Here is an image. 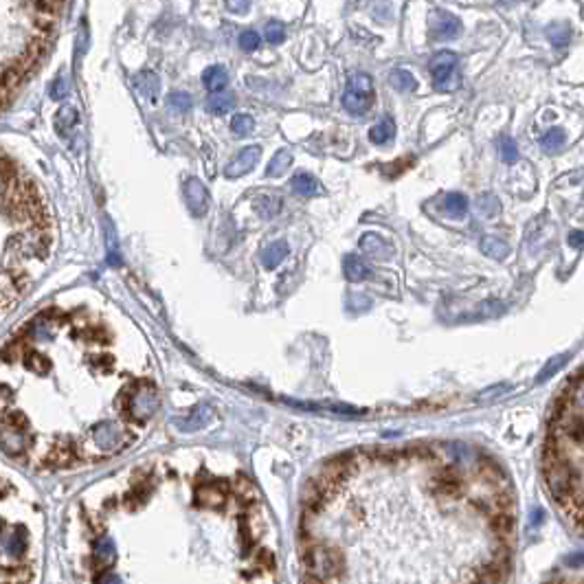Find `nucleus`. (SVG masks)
Segmentation results:
<instances>
[{
  "label": "nucleus",
  "mask_w": 584,
  "mask_h": 584,
  "mask_svg": "<svg viewBox=\"0 0 584 584\" xmlns=\"http://www.w3.org/2000/svg\"><path fill=\"white\" fill-rule=\"evenodd\" d=\"M301 558H304V566L308 569V573L323 580L325 584L341 576L343 556L337 552V549L321 547V545H308V547H304Z\"/></svg>",
  "instance_id": "f257e3e1"
},
{
  "label": "nucleus",
  "mask_w": 584,
  "mask_h": 584,
  "mask_svg": "<svg viewBox=\"0 0 584 584\" xmlns=\"http://www.w3.org/2000/svg\"><path fill=\"white\" fill-rule=\"evenodd\" d=\"M376 102V88L374 79L367 73H354L347 79L345 95H343V108L349 114H365L369 112Z\"/></svg>",
  "instance_id": "f03ea898"
},
{
  "label": "nucleus",
  "mask_w": 584,
  "mask_h": 584,
  "mask_svg": "<svg viewBox=\"0 0 584 584\" xmlns=\"http://www.w3.org/2000/svg\"><path fill=\"white\" fill-rule=\"evenodd\" d=\"M457 64L459 57L453 51H442L430 60V75L437 90H455L457 88Z\"/></svg>",
  "instance_id": "7ed1b4c3"
},
{
  "label": "nucleus",
  "mask_w": 584,
  "mask_h": 584,
  "mask_svg": "<svg viewBox=\"0 0 584 584\" xmlns=\"http://www.w3.org/2000/svg\"><path fill=\"white\" fill-rule=\"evenodd\" d=\"M185 203L193 218H203L209 211V191L205 182H200L198 178H189L185 182Z\"/></svg>",
  "instance_id": "20e7f679"
},
{
  "label": "nucleus",
  "mask_w": 584,
  "mask_h": 584,
  "mask_svg": "<svg viewBox=\"0 0 584 584\" xmlns=\"http://www.w3.org/2000/svg\"><path fill=\"white\" fill-rule=\"evenodd\" d=\"M428 27L433 31V38H437V40H453L461 33V20L448 11L433 13L428 20Z\"/></svg>",
  "instance_id": "39448f33"
},
{
  "label": "nucleus",
  "mask_w": 584,
  "mask_h": 584,
  "mask_svg": "<svg viewBox=\"0 0 584 584\" xmlns=\"http://www.w3.org/2000/svg\"><path fill=\"white\" fill-rule=\"evenodd\" d=\"M259 156H262V147H259V145H248V147H244L242 152L226 165L224 176H226V178H240V176L248 174V172L253 170V167L259 163Z\"/></svg>",
  "instance_id": "423d86ee"
},
{
  "label": "nucleus",
  "mask_w": 584,
  "mask_h": 584,
  "mask_svg": "<svg viewBox=\"0 0 584 584\" xmlns=\"http://www.w3.org/2000/svg\"><path fill=\"white\" fill-rule=\"evenodd\" d=\"M226 496V483L211 481L198 490V503L203 508H218Z\"/></svg>",
  "instance_id": "0eeeda50"
},
{
  "label": "nucleus",
  "mask_w": 584,
  "mask_h": 584,
  "mask_svg": "<svg viewBox=\"0 0 584 584\" xmlns=\"http://www.w3.org/2000/svg\"><path fill=\"white\" fill-rule=\"evenodd\" d=\"M292 189H294V193L306 196V198H312V196L323 193L321 182L316 180L312 174H308V172H297V174L292 176Z\"/></svg>",
  "instance_id": "6e6552de"
},
{
  "label": "nucleus",
  "mask_w": 584,
  "mask_h": 584,
  "mask_svg": "<svg viewBox=\"0 0 584 584\" xmlns=\"http://www.w3.org/2000/svg\"><path fill=\"white\" fill-rule=\"evenodd\" d=\"M288 242H283V240H279V242H273L271 246H266L264 250H262V264H264V269H269V271H273V269H277V266L288 257Z\"/></svg>",
  "instance_id": "1a4fd4ad"
},
{
  "label": "nucleus",
  "mask_w": 584,
  "mask_h": 584,
  "mask_svg": "<svg viewBox=\"0 0 584 584\" xmlns=\"http://www.w3.org/2000/svg\"><path fill=\"white\" fill-rule=\"evenodd\" d=\"M442 211L448 215V218H463L466 213H468V198L463 193H446L442 198Z\"/></svg>",
  "instance_id": "9d476101"
},
{
  "label": "nucleus",
  "mask_w": 584,
  "mask_h": 584,
  "mask_svg": "<svg viewBox=\"0 0 584 584\" xmlns=\"http://www.w3.org/2000/svg\"><path fill=\"white\" fill-rule=\"evenodd\" d=\"M135 83H137V90H139L143 97H147L149 102H154L156 95H158V88H161V79H158L156 73L143 71V73H139V75L135 77Z\"/></svg>",
  "instance_id": "9b49d317"
},
{
  "label": "nucleus",
  "mask_w": 584,
  "mask_h": 584,
  "mask_svg": "<svg viewBox=\"0 0 584 584\" xmlns=\"http://www.w3.org/2000/svg\"><path fill=\"white\" fill-rule=\"evenodd\" d=\"M203 83L209 93H220L226 88L229 75L222 66H209V69H205V73H203Z\"/></svg>",
  "instance_id": "f8f14e48"
},
{
  "label": "nucleus",
  "mask_w": 584,
  "mask_h": 584,
  "mask_svg": "<svg viewBox=\"0 0 584 584\" xmlns=\"http://www.w3.org/2000/svg\"><path fill=\"white\" fill-rule=\"evenodd\" d=\"M292 152L288 147H283V149H279V152L271 158V163H269V167H266V176H273V178H279V176H283L288 172V167L292 165Z\"/></svg>",
  "instance_id": "ddd939ff"
},
{
  "label": "nucleus",
  "mask_w": 584,
  "mask_h": 584,
  "mask_svg": "<svg viewBox=\"0 0 584 584\" xmlns=\"http://www.w3.org/2000/svg\"><path fill=\"white\" fill-rule=\"evenodd\" d=\"M79 121V114L73 106H64L57 114H55V130L60 137H69L71 130L77 125Z\"/></svg>",
  "instance_id": "4468645a"
},
{
  "label": "nucleus",
  "mask_w": 584,
  "mask_h": 584,
  "mask_svg": "<svg viewBox=\"0 0 584 584\" xmlns=\"http://www.w3.org/2000/svg\"><path fill=\"white\" fill-rule=\"evenodd\" d=\"M541 145L547 154H560L564 145H566V135H564V130L562 128H552V130H547L543 139H541Z\"/></svg>",
  "instance_id": "2eb2a0df"
},
{
  "label": "nucleus",
  "mask_w": 584,
  "mask_h": 584,
  "mask_svg": "<svg viewBox=\"0 0 584 584\" xmlns=\"http://www.w3.org/2000/svg\"><path fill=\"white\" fill-rule=\"evenodd\" d=\"M393 137H395V123H393V119H389V116H385V119L378 121L369 130V139L374 145H387Z\"/></svg>",
  "instance_id": "dca6fc26"
},
{
  "label": "nucleus",
  "mask_w": 584,
  "mask_h": 584,
  "mask_svg": "<svg viewBox=\"0 0 584 584\" xmlns=\"http://www.w3.org/2000/svg\"><path fill=\"white\" fill-rule=\"evenodd\" d=\"M343 271H345V277L349 281H365L367 277H369V269H367V264L362 259H358L356 255H347L345 257V264H343Z\"/></svg>",
  "instance_id": "f3484780"
},
{
  "label": "nucleus",
  "mask_w": 584,
  "mask_h": 584,
  "mask_svg": "<svg viewBox=\"0 0 584 584\" xmlns=\"http://www.w3.org/2000/svg\"><path fill=\"white\" fill-rule=\"evenodd\" d=\"M209 110L213 112V114H224V112H229L231 108H236V95L233 93H224V90H220V93H211V97H209Z\"/></svg>",
  "instance_id": "a211bd4d"
},
{
  "label": "nucleus",
  "mask_w": 584,
  "mask_h": 584,
  "mask_svg": "<svg viewBox=\"0 0 584 584\" xmlns=\"http://www.w3.org/2000/svg\"><path fill=\"white\" fill-rule=\"evenodd\" d=\"M481 250L492 259H505L510 255V246L498 238H483L481 240Z\"/></svg>",
  "instance_id": "6ab92c4d"
},
{
  "label": "nucleus",
  "mask_w": 584,
  "mask_h": 584,
  "mask_svg": "<svg viewBox=\"0 0 584 584\" xmlns=\"http://www.w3.org/2000/svg\"><path fill=\"white\" fill-rule=\"evenodd\" d=\"M389 81L393 83V88L400 90V93H411V90H415V86H417L415 77H413L409 71H405V69H395V71L389 75Z\"/></svg>",
  "instance_id": "aec40b11"
},
{
  "label": "nucleus",
  "mask_w": 584,
  "mask_h": 584,
  "mask_svg": "<svg viewBox=\"0 0 584 584\" xmlns=\"http://www.w3.org/2000/svg\"><path fill=\"white\" fill-rule=\"evenodd\" d=\"M547 38L549 42H552L554 46L562 48L571 42V27L569 25H552V27H547Z\"/></svg>",
  "instance_id": "412c9836"
},
{
  "label": "nucleus",
  "mask_w": 584,
  "mask_h": 584,
  "mask_svg": "<svg viewBox=\"0 0 584 584\" xmlns=\"http://www.w3.org/2000/svg\"><path fill=\"white\" fill-rule=\"evenodd\" d=\"M281 211V200L277 196H262L257 200V213L262 215V218H275V215Z\"/></svg>",
  "instance_id": "4be33fe9"
},
{
  "label": "nucleus",
  "mask_w": 584,
  "mask_h": 584,
  "mask_svg": "<svg viewBox=\"0 0 584 584\" xmlns=\"http://www.w3.org/2000/svg\"><path fill=\"white\" fill-rule=\"evenodd\" d=\"M167 104H170V108L178 114H187L193 106L191 97L187 93H180V90H176V93H172L170 97H167Z\"/></svg>",
  "instance_id": "5701e85b"
},
{
  "label": "nucleus",
  "mask_w": 584,
  "mask_h": 584,
  "mask_svg": "<svg viewBox=\"0 0 584 584\" xmlns=\"http://www.w3.org/2000/svg\"><path fill=\"white\" fill-rule=\"evenodd\" d=\"M496 145H498V154H501V158H503L505 163H516V161H519V145H516V141H514V139H510V137H501Z\"/></svg>",
  "instance_id": "b1692460"
},
{
  "label": "nucleus",
  "mask_w": 584,
  "mask_h": 584,
  "mask_svg": "<svg viewBox=\"0 0 584 584\" xmlns=\"http://www.w3.org/2000/svg\"><path fill=\"white\" fill-rule=\"evenodd\" d=\"M238 44H240L242 51H246V53H253V51H257L259 44H262V36H259L257 31H253V29H246V31H242V33H240Z\"/></svg>",
  "instance_id": "393cba45"
},
{
  "label": "nucleus",
  "mask_w": 584,
  "mask_h": 584,
  "mask_svg": "<svg viewBox=\"0 0 584 584\" xmlns=\"http://www.w3.org/2000/svg\"><path fill=\"white\" fill-rule=\"evenodd\" d=\"M253 128H255V121H253V116H248V114H236L233 116V121H231V130L236 132L238 137L250 135Z\"/></svg>",
  "instance_id": "a878e982"
},
{
  "label": "nucleus",
  "mask_w": 584,
  "mask_h": 584,
  "mask_svg": "<svg viewBox=\"0 0 584 584\" xmlns=\"http://www.w3.org/2000/svg\"><path fill=\"white\" fill-rule=\"evenodd\" d=\"M264 33H266V42L269 44H281L283 40H286V27H283L279 20H271L269 25H266Z\"/></svg>",
  "instance_id": "bb28decb"
},
{
  "label": "nucleus",
  "mask_w": 584,
  "mask_h": 584,
  "mask_svg": "<svg viewBox=\"0 0 584 584\" xmlns=\"http://www.w3.org/2000/svg\"><path fill=\"white\" fill-rule=\"evenodd\" d=\"M48 95H51V99H55V102H60V99H64L66 95H69V83H66L64 77H57L53 81V86L51 90H48Z\"/></svg>",
  "instance_id": "cd10ccee"
},
{
  "label": "nucleus",
  "mask_w": 584,
  "mask_h": 584,
  "mask_svg": "<svg viewBox=\"0 0 584 584\" xmlns=\"http://www.w3.org/2000/svg\"><path fill=\"white\" fill-rule=\"evenodd\" d=\"M224 3H226L229 11H233V13H246L250 7V0H224Z\"/></svg>",
  "instance_id": "c85d7f7f"
},
{
  "label": "nucleus",
  "mask_w": 584,
  "mask_h": 584,
  "mask_svg": "<svg viewBox=\"0 0 584 584\" xmlns=\"http://www.w3.org/2000/svg\"><path fill=\"white\" fill-rule=\"evenodd\" d=\"M11 97H13V90L0 83V108H5L11 102Z\"/></svg>",
  "instance_id": "c756f323"
},
{
  "label": "nucleus",
  "mask_w": 584,
  "mask_h": 584,
  "mask_svg": "<svg viewBox=\"0 0 584 584\" xmlns=\"http://www.w3.org/2000/svg\"><path fill=\"white\" fill-rule=\"evenodd\" d=\"M569 244L573 248H580L582 246V231H571L569 233Z\"/></svg>",
  "instance_id": "7c9ffc66"
},
{
  "label": "nucleus",
  "mask_w": 584,
  "mask_h": 584,
  "mask_svg": "<svg viewBox=\"0 0 584 584\" xmlns=\"http://www.w3.org/2000/svg\"><path fill=\"white\" fill-rule=\"evenodd\" d=\"M5 193H7V182L3 180V176H0V203L5 200Z\"/></svg>",
  "instance_id": "2f4dec72"
},
{
  "label": "nucleus",
  "mask_w": 584,
  "mask_h": 584,
  "mask_svg": "<svg viewBox=\"0 0 584 584\" xmlns=\"http://www.w3.org/2000/svg\"><path fill=\"white\" fill-rule=\"evenodd\" d=\"M304 584H325L323 580H319V578H314V576H306V580H304Z\"/></svg>",
  "instance_id": "473e14b6"
},
{
  "label": "nucleus",
  "mask_w": 584,
  "mask_h": 584,
  "mask_svg": "<svg viewBox=\"0 0 584 584\" xmlns=\"http://www.w3.org/2000/svg\"><path fill=\"white\" fill-rule=\"evenodd\" d=\"M501 5H514V3H519V0H498Z\"/></svg>",
  "instance_id": "72a5a7b5"
}]
</instances>
